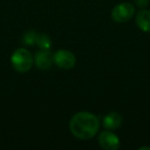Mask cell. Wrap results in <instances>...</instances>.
<instances>
[{
    "instance_id": "cell-1",
    "label": "cell",
    "mask_w": 150,
    "mask_h": 150,
    "mask_svg": "<svg viewBox=\"0 0 150 150\" xmlns=\"http://www.w3.org/2000/svg\"><path fill=\"white\" fill-rule=\"evenodd\" d=\"M69 127L73 136L80 140L94 138L100 129V120L94 113L81 111L72 116Z\"/></svg>"
},
{
    "instance_id": "cell-2",
    "label": "cell",
    "mask_w": 150,
    "mask_h": 150,
    "mask_svg": "<svg viewBox=\"0 0 150 150\" xmlns=\"http://www.w3.org/2000/svg\"><path fill=\"white\" fill-rule=\"evenodd\" d=\"M11 63L13 68L17 72L26 73L32 68L34 59L32 54L24 47H20L13 52L11 58Z\"/></svg>"
},
{
    "instance_id": "cell-3",
    "label": "cell",
    "mask_w": 150,
    "mask_h": 150,
    "mask_svg": "<svg viewBox=\"0 0 150 150\" xmlns=\"http://www.w3.org/2000/svg\"><path fill=\"white\" fill-rule=\"evenodd\" d=\"M135 13V7L132 3H119L113 7L111 11V18L116 23H125L133 18Z\"/></svg>"
},
{
    "instance_id": "cell-4",
    "label": "cell",
    "mask_w": 150,
    "mask_h": 150,
    "mask_svg": "<svg viewBox=\"0 0 150 150\" xmlns=\"http://www.w3.org/2000/svg\"><path fill=\"white\" fill-rule=\"evenodd\" d=\"M54 63L61 69L69 70L72 69L76 64V58L71 52L67 50H59L52 56Z\"/></svg>"
},
{
    "instance_id": "cell-5",
    "label": "cell",
    "mask_w": 150,
    "mask_h": 150,
    "mask_svg": "<svg viewBox=\"0 0 150 150\" xmlns=\"http://www.w3.org/2000/svg\"><path fill=\"white\" fill-rule=\"evenodd\" d=\"M99 145L105 150H116L120 146L119 138L112 132L105 131L99 135L98 138Z\"/></svg>"
},
{
    "instance_id": "cell-6",
    "label": "cell",
    "mask_w": 150,
    "mask_h": 150,
    "mask_svg": "<svg viewBox=\"0 0 150 150\" xmlns=\"http://www.w3.org/2000/svg\"><path fill=\"white\" fill-rule=\"evenodd\" d=\"M34 63L40 70H47L52 67L54 58L48 50H41L36 52L34 56Z\"/></svg>"
},
{
    "instance_id": "cell-7",
    "label": "cell",
    "mask_w": 150,
    "mask_h": 150,
    "mask_svg": "<svg viewBox=\"0 0 150 150\" xmlns=\"http://www.w3.org/2000/svg\"><path fill=\"white\" fill-rule=\"evenodd\" d=\"M121 123H122V117L117 112H110L105 115L103 118V127L109 131L118 129Z\"/></svg>"
},
{
    "instance_id": "cell-8",
    "label": "cell",
    "mask_w": 150,
    "mask_h": 150,
    "mask_svg": "<svg viewBox=\"0 0 150 150\" xmlns=\"http://www.w3.org/2000/svg\"><path fill=\"white\" fill-rule=\"evenodd\" d=\"M136 25L140 30L146 33H150V11L142 9L136 16Z\"/></svg>"
},
{
    "instance_id": "cell-9",
    "label": "cell",
    "mask_w": 150,
    "mask_h": 150,
    "mask_svg": "<svg viewBox=\"0 0 150 150\" xmlns=\"http://www.w3.org/2000/svg\"><path fill=\"white\" fill-rule=\"evenodd\" d=\"M36 44L39 46L41 50H50L52 46V40L50 39L46 34H38Z\"/></svg>"
},
{
    "instance_id": "cell-10",
    "label": "cell",
    "mask_w": 150,
    "mask_h": 150,
    "mask_svg": "<svg viewBox=\"0 0 150 150\" xmlns=\"http://www.w3.org/2000/svg\"><path fill=\"white\" fill-rule=\"evenodd\" d=\"M37 35L35 31L33 30H30V31H27L24 33L23 38H22V42L25 45H33V44L36 43V39H37Z\"/></svg>"
},
{
    "instance_id": "cell-11",
    "label": "cell",
    "mask_w": 150,
    "mask_h": 150,
    "mask_svg": "<svg viewBox=\"0 0 150 150\" xmlns=\"http://www.w3.org/2000/svg\"><path fill=\"white\" fill-rule=\"evenodd\" d=\"M134 1H135L136 5L139 6L140 8H145L149 2V0H134Z\"/></svg>"
},
{
    "instance_id": "cell-12",
    "label": "cell",
    "mask_w": 150,
    "mask_h": 150,
    "mask_svg": "<svg viewBox=\"0 0 150 150\" xmlns=\"http://www.w3.org/2000/svg\"><path fill=\"white\" fill-rule=\"evenodd\" d=\"M143 149H149L150 150V147H141L140 148V150H143Z\"/></svg>"
}]
</instances>
